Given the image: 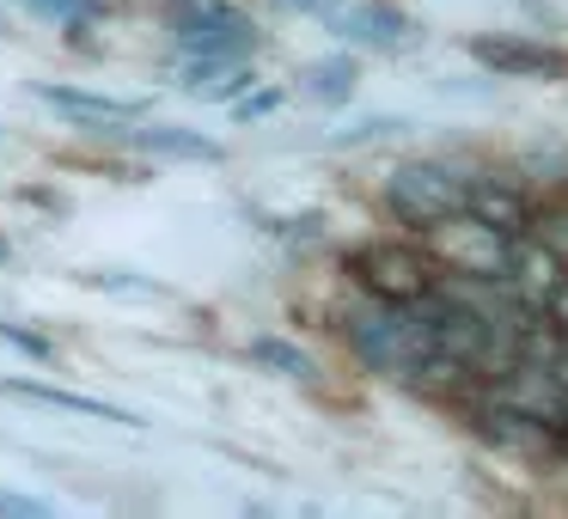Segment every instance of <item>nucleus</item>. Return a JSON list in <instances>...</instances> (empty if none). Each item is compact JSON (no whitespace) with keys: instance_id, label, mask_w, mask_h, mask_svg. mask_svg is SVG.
<instances>
[{"instance_id":"f257e3e1","label":"nucleus","mask_w":568,"mask_h":519,"mask_svg":"<svg viewBox=\"0 0 568 519\" xmlns=\"http://www.w3.org/2000/svg\"><path fill=\"white\" fill-rule=\"evenodd\" d=\"M385 208H392L409 233H428V226L465 214V177L440 160H404L385 177Z\"/></svg>"},{"instance_id":"0eeeda50","label":"nucleus","mask_w":568,"mask_h":519,"mask_svg":"<svg viewBox=\"0 0 568 519\" xmlns=\"http://www.w3.org/2000/svg\"><path fill=\"white\" fill-rule=\"evenodd\" d=\"M116 135L129 141V147L153 153V160H190V165H221L226 147L209 135H196V129H178V123H116Z\"/></svg>"},{"instance_id":"39448f33","label":"nucleus","mask_w":568,"mask_h":519,"mask_svg":"<svg viewBox=\"0 0 568 519\" xmlns=\"http://www.w3.org/2000/svg\"><path fill=\"white\" fill-rule=\"evenodd\" d=\"M465 55L483 62L489 74H501V80H568L562 50L531 43V38H507V31H495V38H465Z\"/></svg>"},{"instance_id":"ddd939ff","label":"nucleus","mask_w":568,"mask_h":519,"mask_svg":"<svg viewBox=\"0 0 568 519\" xmlns=\"http://www.w3.org/2000/svg\"><path fill=\"white\" fill-rule=\"evenodd\" d=\"M397 129H404V116H367V123L343 129L336 147H367V141H385V135H397Z\"/></svg>"},{"instance_id":"4468645a","label":"nucleus","mask_w":568,"mask_h":519,"mask_svg":"<svg viewBox=\"0 0 568 519\" xmlns=\"http://www.w3.org/2000/svg\"><path fill=\"white\" fill-rule=\"evenodd\" d=\"M538 312H544V324H550L556 336H568V269L550 282V294L538 299Z\"/></svg>"},{"instance_id":"f3484780","label":"nucleus","mask_w":568,"mask_h":519,"mask_svg":"<svg viewBox=\"0 0 568 519\" xmlns=\"http://www.w3.org/2000/svg\"><path fill=\"white\" fill-rule=\"evenodd\" d=\"M275 111H282V92H251V99L233 104L239 123H257V116H275Z\"/></svg>"},{"instance_id":"6ab92c4d","label":"nucleus","mask_w":568,"mask_h":519,"mask_svg":"<svg viewBox=\"0 0 568 519\" xmlns=\"http://www.w3.org/2000/svg\"><path fill=\"white\" fill-rule=\"evenodd\" d=\"M0 513H26V519H43V501H31V495H13V489H0Z\"/></svg>"},{"instance_id":"9b49d317","label":"nucleus","mask_w":568,"mask_h":519,"mask_svg":"<svg viewBox=\"0 0 568 519\" xmlns=\"http://www.w3.org/2000/svg\"><path fill=\"white\" fill-rule=\"evenodd\" d=\"M80 282L99 287V294H116V299H172V287H165V282L135 275V269H87Z\"/></svg>"},{"instance_id":"f03ea898","label":"nucleus","mask_w":568,"mask_h":519,"mask_svg":"<svg viewBox=\"0 0 568 519\" xmlns=\"http://www.w3.org/2000/svg\"><path fill=\"white\" fill-rule=\"evenodd\" d=\"M348 269H355L361 294L385 299V306H416V299L440 282L434 257H428V251H416V245H367V251H355Z\"/></svg>"},{"instance_id":"7ed1b4c3","label":"nucleus","mask_w":568,"mask_h":519,"mask_svg":"<svg viewBox=\"0 0 568 519\" xmlns=\"http://www.w3.org/2000/svg\"><path fill=\"white\" fill-rule=\"evenodd\" d=\"M172 31L178 55H245L257 50V31L245 13H233L226 0H172Z\"/></svg>"},{"instance_id":"1a4fd4ad","label":"nucleus","mask_w":568,"mask_h":519,"mask_svg":"<svg viewBox=\"0 0 568 519\" xmlns=\"http://www.w3.org/2000/svg\"><path fill=\"white\" fill-rule=\"evenodd\" d=\"M43 104L80 116V123H141V104L135 99H111V92H80V86H38Z\"/></svg>"},{"instance_id":"2eb2a0df","label":"nucleus","mask_w":568,"mask_h":519,"mask_svg":"<svg viewBox=\"0 0 568 519\" xmlns=\"http://www.w3.org/2000/svg\"><path fill=\"white\" fill-rule=\"evenodd\" d=\"M92 7L99 0H31V13L55 19V26H80V19H92Z\"/></svg>"},{"instance_id":"6e6552de","label":"nucleus","mask_w":568,"mask_h":519,"mask_svg":"<svg viewBox=\"0 0 568 519\" xmlns=\"http://www.w3.org/2000/svg\"><path fill=\"white\" fill-rule=\"evenodd\" d=\"M0 391L26 397V404H43V409H68V416H87V421H123V428H141V416L104 404V397H87V391H68V385H38V379H7Z\"/></svg>"},{"instance_id":"dca6fc26","label":"nucleus","mask_w":568,"mask_h":519,"mask_svg":"<svg viewBox=\"0 0 568 519\" xmlns=\"http://www.w3.org/2000/svg\"><path fill=\"white\" fill-rule=\"evenodd\" d=\"M531 233H538L544 245H550L556 257L568 263V214H538V221H531Z\"/></svg>"},{"instance_id":"9d476101","label":"nucleus","mask_w":568,"mask_h":519,"mask_svg":"<svg viewBox=\"0 0 568 519\" xmlns=\"http://www.w3.org/2000/svg\"><path fill=\"white\" fill-rule=\"evenodd\" d=\"M355 80H361L355 55H324V62L300 68V92H306L312 104H348L355 99Z\"/></svg>"},{"instance_id":"423d86ee","label":"nucleus","mask_w":568,"mask_h":519,"mask_svg":"<svg viewBox=\"0 0 568 519\" xmlns=\"http://www.w3.org/2000/svg\"><path fill=\"white\" fill-rule=\"evenodd\" d=\"M465 214L477 226H489L495 238H519V233H531V221H538L531 196L514 184V177H465Z\"/></svg>"},{"instance_id":"20e7f679","label":"nucleus","mask_w":568,"mask_h":519,"mask_svg":"<svg viewBox=\"0 0 568 519\" xmlns=\"http://www.w3.org/2000/svg\"><path fill=\"white\" fill-rule=\"evenodd\" d=\"M324 26H331L343 43L373 50V55H397V50L416 43V19L397 13V7H385V0H348V7H331Z\"/></svg>"},{"instance_id":"a211bd4d","label":"nucleus","mask_w":568,"mask_h":519,"mask_svg":"<svg viewBox=\"0 0 568 519\" xmlns=\"http://www.w3.org/2000/svg\"><path fill=\"white\" fill-rule=\"evenodd\" d=\"M0 343H13V348H26V355H31V360H50V355H55V348H50V343H43V336H31V330H19V324H7V318H0Z\"/></svg>"},{"instance_id":"aec40b11","label":"nucleus","mask_w":568,"mask_h":519,"mask_svg":"<svg viewBox=\"0 0 568 519\" xmlns=\"http://www.w3.org/2000/svg\"><path fill=\"white\" fill-rule=\"evenodd\" d=\"M282 7H287V13H312V19H324V13L336 7V0H282Z\"/></svg>"},{"instance_id":"f8f14e48","label":"nucleus","mask_w":568,"mask_h":519,"mask_svg":"<svg viewBox=\"0 0 568 519\" xmlns=\"http://www.w3.org/2000/svg\"><path fill=\"white\" fill-rule=\"evenodd\" d=\"M245 355L257 360V367L282 373V379H312V355H306V348H294V343H282V336H257Z\"/></svg>"}]
</instances>
